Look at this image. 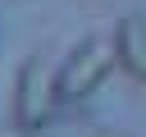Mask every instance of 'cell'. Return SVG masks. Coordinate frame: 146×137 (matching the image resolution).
Wrapping results in <instances>:
<instances>
[{"instance_id":"1","label":"cell","mask_w":146,"mask_h":137,"mask_svg":"<svg viewBox=\"0 0 146 137\" xmlns=\"http://www.w3.org/2000/svg\"><path fill=\"white\" fill-rule=\"evenodd\" d=\"M55 100H59V73L41 55H32L14 78V123H23L27 132L46 128L55 114Z\"/></svg>"},{"instance_id":"2","label":"cell","mask_w":146,"mask_h":137,"mask_svg":"<svg viewBox=\"0 0 146 137\" xmlns=\"http://www.w3.org/2000/svg\"><path fill=\"white\" fill-rule=\"evenodd\" d=\"M110 68H119L114 59V41L87 37L73 46V55L59 68V100H87L91 91H100V82L110 78Z\"/></svg>"},{"instance_id":"3","label":"cell","mask_w":146,"mask_h":137,"mask_svg":"<svg viewBox=\"0 0 146 137\" xmlns=\"http://www.w3.org/2000/svg\"><path fill=\"white\" fill-rule=\"evenodd\" d=\"M114 59L132 82H146V18L123 14L114 27Z\"/></svg>"},{"instance_id":"4","label":"cell","mask_w":146,"mask_h":137,"mask_svg":"<svg viewBox=\"0 0 146 137\" xmlns=\"http://www.w3.org/2000/svg\"><path fill=\"white\" fill-rule=\"evenodd\" d=\"M0 137H32V132H27L23 123H14V128H0Z\"/></svg>"},{"instance_id":"5","label":"cell","mask_w":146,"mask_h":137,"mask_svg":"<svg viewBox=\"0 0 146 137\" xmlns=\"http://www.w3.org/2000/svg\"><path fill=\"white\" fill-rule=\"evenodd\" d=\"M91 137H128V132H110V128H105V132H91Z\"/></svg>"}]
</instances>
